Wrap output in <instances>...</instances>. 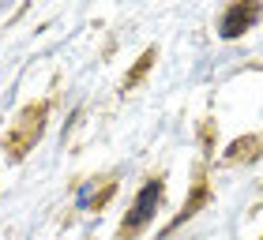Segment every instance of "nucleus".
Returning a JSON list of instances; mask_svg holds the SVG:
<instances>
[{
	"instance_id": "obj_6",
	"label": "nucleus",
	"mask_w": 263,
	"mask_h": 240,
	"mask_svg": "<svg viewBox=\"0 0 263 240\" xmlns=\"http://www.w3.org/2000/svg\"><path fill=\"white\" fill-rule=\"evenodd\" d=\"M256 139H248V143H233L230 147V158H256Z\"/></svg>"
},
{
	"instance_id": "obj_5",
	"label": "nucleus",
	"mask_w": 263,
	"mask_h": 240,
	"mask_svg": "<svg viewBox=\"0 0 263 240\" xmlns=\"http://www.w3.org/2000/svg\"><path fill=\"white\" fill-rule=\"evenodd\" d=\"M151 64H154V49H147V53H143V56H139V64H136V68H132V75L124 79V87H136V83L143 79V71H147Z\"/></svg>"
},
{
	"instance_id": "obj_1",
	"label": "nucleus",
	"mask_w": 263,
	"mask_h": 240,
	"mask_svg": "<svg viewBox=\"0 0 263 240\" xmlns=\"http://www.w3.org/2000/svg\"><path fill=\"white\" fill-rule=\"evenodd\" d=\"M45 102H38V105H27L19 116H15V124L8 128V135H4V154L8 158H27V154L34 150V143L42 139V128H45Z\"/></svg>"
},
{
	"instance_id": "obj_4",
	"label": "nucleus",
	"mask_w": 263,
	"mask_h": 240,
	"mask_svg": "<svg viewBox=\"0 0 263 240\" xmlns=\"http://www.w3.org/2000/svg\"><path fill=\"white\" fill-rule=\"evenodd\" d=\"M203 203H207V184H203V180H199V184H196V191H192V199H188L184 203V210H181V218H177L173 225H170V229H177V225H181V222H188V218H192V214L203 207Z\"/></svg>"
},
{
	"instance_id": "obj_3",
	"label": "nucleus",
	"mask_w": 263,
	"mask_h": 240,
	"mask_svg": "<svg viewBox=\"0 0 263 240\" xmlns=\"http://www.w3.org/2000/svg\"><path fill=\"white\" fill-rule=\"evenodd\" d=\"M259 15V8L256 4H230L226 8V15H222V38H237V34H245L248 27H252V19Z\"/></svg>"
},
{
	"instance_id": "obj_2",
	"label": "nucleus",
	"mask_w": 263,
	"mask_h": 240,
	"mask_svg": "<svg viewBox=\"0 0 263 240\" xmlns=\"http://www.w3.org/2000/svg\"><path fill=\"white\" fill-rule=\"evenodd\" d=\"M162 191H165L162 176H154V180H147V184H143V191L136 195L132 210L124 214L121 229H117V240H136V236L143 233V225L154 218V210H158V203H162Z\"/></svg>"
}]
</instances>
